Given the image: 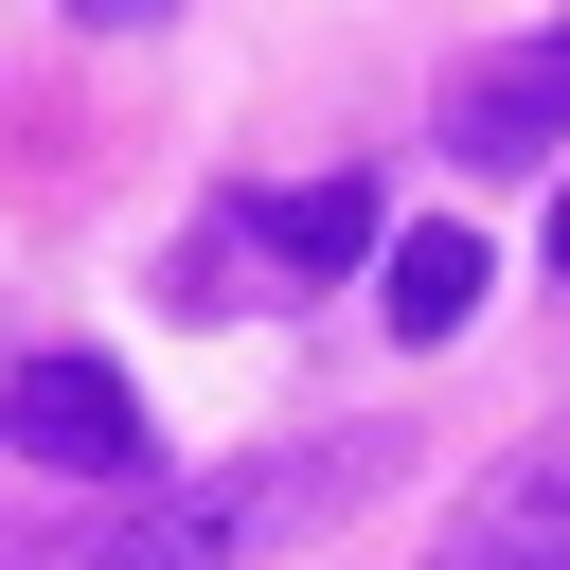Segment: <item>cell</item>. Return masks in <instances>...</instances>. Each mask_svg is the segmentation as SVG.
<instances>
[{
  "label": "cell",
  "instance_id": "cell-1",
  "mask_svg": "<svg viewBox=\"0 0 570 570\" xmlns=\"http://www.w3.org/2000/svg\"><path fill=\"white\" fill-rule=\"evenodd\" d=\"M338 481H374V445H356V463H267V481H196V499H160L142 534H107L89 570H214V552L285 534V517H303V499H338Z\"/></svg>",
  "mask_w": 570,
  "mask_h": 570
},
{
  "label": "cell",
  "instance_id": "cell-2",
  "mask_svg": "<svg viewBox=\"0 0 570 570\" xmlns=\"http://www.w3.org/2000/svg\"><path fill=\"white\" fill-rule=\"evenodd\" d=\"M428 570H570V428H534L499 481H463V517L428 534Z\"/></svg>",
  "mask_w": 570,
  "mask_h": 570
},
{
  "label": "cell",
  "instance_id": "cell-3",
  "mask_svg": "<svg viewBox=\"0 0 570 570\" xmlns=\"http://www.w3.org/2000/svg\"><path fill=\"white\" fill-rule=\"evenodd\" d=\"M0 410H18V445H36V463H71V481H142V392H125L107 356H36Z\"/></svg>",
  "mask_w": 570,
  "mask_h": 570
},
{
  "label": "cell",
  "instance_id": "cell-4",
  "mask_svg": "<svg viewBox=\"0 0 570 570\" xmlns=\"http://www.w3.org/2000/svg\"><path fill=\"white\" fill-rule=\"evenodd\" d=\"M552 125H570V36H517V53H481V71L445 89V142H463L481 178H499V160H534Z\"/></svg>",
  "mask_w": 570,
  "mask_h": 570
},
{
  "label": "cell",
  "instance_id": "cell-5",
  "mask_svg": "<svg viewBox=\"0 0 570 570\" xmlns=\"http://www.w3.org/2000/svg\"><path fill=\"white\" fill-rule=\"evenodd\" d=\"M232 232L267 267H356L374 249V178H303V196H232Z\"/></svg>",
  "mask_w": 570,
  "mask_h": 570
},
{
  "label": "cell",
  "instance_id": "cell-6",
  "mask_svg": "<svg viewBox=\"0 0 570 570\" xmlns=\"http://www.w3.org/2000/svg\"><path fill=\"white\" fill-rule=\"evenodd\" d=\"M392 338H463L481 321V232H392Z\"/></svg>",
  "mask_w": 570,
  "mask_h": 570
},
{
  "label": "cell",
  "instance_id": "cell-7",
  "mask_svg": "<svg viewBox=\"0 0 570 570\" xmlns=\"http://www.w3.org/2000/svg\"><path fill=\"white\" fill-rule=\"evenodd\" d=\"M71 18H89V36H142V18H160V0H71Z\"/></svg>",
  "mask_w": 570,
  "mask_h": 570
},
{
  "label": "cell",
  "instance_id": "cell-8",
  "mask_svg": "<svg viewBox=\"0 0 570 570\" xmlns=\"http://www.w3.org/2000/svg\"><path fill=\"white\" fill-rule=\"evenodd\" d=\"M552 285H570V196H552Z\"/></svg>",
  "mask_w": 570,
  "mask_h": 570
}]
</instances>
